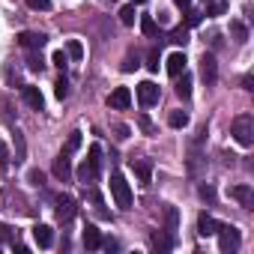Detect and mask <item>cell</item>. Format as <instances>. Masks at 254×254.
Wrapping results in <instances>:
<instances>
[{
	"mask_svg": "<svg viewBox=\"0 0 254 254\" xmlns=\"http://www.w3.org/2000/svg\"><path fill=\"white\" fill-rule=\"evenodd\" d=\"M230 135L236 138V144L242 147H251L254 144V117L251 114H239L230 126Z\"/></svg>",
	"mask_w": 254,
	"mask_h": 254,
	"instance_id": "6da1fadb",
	"label": "cell"
},
{
	"mask_svg": "<svg viewBox=\"0 0 254 254\" xmlns=\"http://www.w3.org/2000/svg\"><path fill=\"white\" fill-rule=\"evenodd\" d=\"M99 168H102V147H99V144H93V147H90V159L78 168V183H84V186L96 183Z\"/></svg>",
	"mask_w": 254,
	"mask_h": 254,
	"instance_id": "7a4b0ae2",
	"label": "cell"
},
{
	"mask_svg": "<svg viewBox=\"0 0 254 254\" xmlns=\"http://www.w3.org/2000/svg\"><path fill=\"white\" fill-rule=\"evenodd\" d=\"M111 194H114L120 209H132V189L123 174H111Z\"/></svg>",
	"mask_w": 254,
	"mask_h": 254,
	"instance_id": "3957f363",
	"label": "cell"
},
{
	"mask_svg": "<svg viewBox=\"0 0 254 254\" xmlns=\"http://www.w3.org/2000/svg\"><path fill=\"white\" fill-rule=\"evenodd\" d=\"M218 248H221V254H233L236 248H239V230L233 227V224H218Z\"/></svg>",
	"mask_w": 254,
	"mask_h": 254,
	"instance_id": "277c9868",
	"label": "cell"
},
{
	"mask_svg": "<svg viewBox=\"0 0 254 254\" xmlns=\"http://www.w3.org/2000/svg\"><path fill=\"white\" fill-rule=\"evenodd\" d=\"M132 105V93H129V87H117L111 96H108V108H114V111H126Z\"/></svg>",
	"mask_w": 254,
	"mask_h": 254,
	"instance_id": "5b68a950",
	"label": "cell"
},
{
	"mask_svg": "<svg viewBox=\"0 0 254 254\" xmlns=\"http://www.w3.org/2000/svg\"><path fill=\"white\" fill-rule=\"evenodd\" d=\"M200 78L206 81V87H212L218 81V66H215V57L212 54H203L200 57Z\"/></svg>",
	"mask_w": 254,
	"mask_h": 254,
	"instance_id": "8992f818",
	"label": "cell"
},
{
	"mask_svg": "<svg viewBox=\"0 0 254 254\" xmlns=\"http://www.w3.org/2000/svg\"><path fill=\"white\" fill-rule=\"evenodd\" d=\"M138 99H141V105H144V108H153V105L159 102V87H156L153 81L138 84Z\"/></svg>",
	"mask_w": 254,
	"mask_h": 254,
	"instance_id": "52a82bcc",
	"label": "cell"
},
{
	"mask_svg": "<svg viewBox=\"0 0 254 254\" xmlns=\"http://www.w3.org/2000/svg\"><path fill=\"white\" fill-rule=\"evenodd\" d=\"M132 171H135V177H138V183L141 186H150L153 183V162L150 159H132Z\"/></svg>",
	"mask_w": 254,
	"mask_h": 254,
	"instance_id": "ba28073f",
	"label": "cell"
},
{
	"mask_svg": "<svg viewBox=\"0 0 254 254\" xmlns=\"http://www.w3.org/2000/svg\"><path fill=\"white\" fill-rule=\"evenodd\" d=\"M18 42H21V48H27V51H42L45 48V42H48V36L45 33H21L18 36Z\"/></svg>",
	"mask_w": 254,
	"mask_h": 254,
	"instance_id": "9c48e42d",
	"label": "cell"
},
{
	"mask_svg": "<svg viewBox=\"0 0 254 254\" xmlns=\"http://www.w3.org/2000/svg\"><path fill=\"white\" fill-rule=\"evenodd\" d=\"M69 156H72V153L63 150V153L57 156V162H54V177H57L60 183H66V180L72 177V159H69Z\"/></svg>",
	"mask_w": 254,
	"mask_h": 254,
	"instance_id": "30bf717a",
	"label": "cell"
},
{
	"mask_svg": "<svg viewBox=\"0 0 254 254\" xmlns=\"http://www.w3.org/2000/svg\"><path fill=\"white\" fill-rule=\"evenodd\" d=\"M21 99L33 108V111H42L45 108V99H42V93H39V87H30V84H24L21 87Z\"/></svg>",
	"mask_w": 254,
	"mask_h": 254,
	"instance_id": "8fae6325",
	"label": "cell"
},
{
	"mask_svg": "<svg viewBox=\"0 0 254 254\" xmlns=\"http://www.w3.org/2000/svg\"><path fill=\"white\" fill-rule=\"evenodd\" d=\"M33 239H36L39 248H51V245H54V230H51L48 224H36V227H33Z\"/></svg>",
	"mask_w": 254,
	"mask_h": 254,
	"instance_id": "7c38bea8",
	"label": "cell"
},
{
	"mask_svg": "<svg viewBox=\"0 0 254 254\" xmlns=\"http://www.w3.org/2000/svg\"><path fill=\"white\" fill-rule=\"evenodd\" d=\"M230 197H233V200H239L245 209H251V206H254V191H251V186H236V189H230Z\"/></svg>",
	"mask_w": 254,
	"mask_h": 254,
	"instance_id": "4fadbf2b",
	"label": "cell"
},
{
	"mask_svg": "<svg viewBox=\"0 0 254 254\" xmlns=\"http://www.w3.org/2000/svg\"><path fill=\"white\" fill-rule=\"evenodd\" d=\"M215 230H218V221L209 212H200L197 215V233L200 236H215Z\"/></svg>",
	"mask_w": 254,
	"mask_h": 254,
	"instance_id": "5bb4252c",
	"label": "cell"
},
{
	"mask_svg": "<svg viewBox=\"0 0 254 254\" xmlns=\"http://www.w3.org/2000/svg\"><path fill=\"white\" fill-rule=\"evenodd\" d=\"M84 245H87V251H99L102 248V233H99L96 224H87L84 227Z\"/></svg>",
	"mask_w": 254,
	"mask_h": 254,
	"instance_id": "9a60e30c",
	"label": "cell"
},
{
	"mask_svg": "<svg viewBox=\"0 0 254 254\" xmlns=\"http://www.w3.org/2000/svg\"><path fill=\"white\" fill-rule=\"evenodd\" d=\"M72 215H75V200H72L69 194L57 197V218H60V221H69Z\"/></svg>",
	"mask_w": 254,
	"mask_h": 254,
	"instance_id": "2e32d148",
	"label": "cell"
},
{
	"mask_svg": "<svg viewBox=\"0 0 254 254\" xmlns=\"http://www.w3.org/2000/svg\"><path fill=\"white\" fill-rule=\"evenodd\" d=\"M183 72H186V54L174 51V54L168 57V75H171V78H177V75H183Z\"/></svg>",
	"mask_w": 254,
	"mask_h": 254,
	"instance_id": "e0dca14e",
	"label": "cell"
},
{
	"mask_svg": "<svg viewBox=\"0 0 254 254\" xmlns=\"http://www.w3.org/2000/svg\"><path fill=\"white\" fill-rule=\"evenodd\" d=\"M165 224H168V233L177 236V230H180V212H177V206H168L165 209Z\"/></svg>",
	"mask_w": 254,
	"mask_h": 254,
	"instance_id": "ac0fdd59",
	"label": "cell"
},
{
	"mask_svg": "<svg viewBox=\"0 0 254 254\" xmlns=\"http://www.w3.org/2000/svg\"><path fill=\"white\" fill-rule=\"evenodd\" d=\"M153 248H159V251H171L174 248V236L171 233H153Z\"/></svg>",
	"mask_w": 254,
	"mask_h": 254,
	"instance_id": "d6986e66",
	"label": "cell"
},
{
	"mask_svg": "<svg viewBox=\"0 0 254 254\" xmlns=\"http://www.w3.org/2000/svg\"><path fill=\"white\" fill-rule=\"evenodd\" d=\"M177 78H180V75H177ZM177 96H180V99H189V96H191V75H189V72H183V78L177 81Z\"/></svg>",
	"mask_w": 254,
	"mask_h": 254,
	"instance_id": "ffe728a7",
	"label": "cell"
},
{
	"mask_svg": "<svg viewBox=\"0 0 254 254\" xmlns=\"http://www.w3.org/2000/svg\"><path fill=\"white\" fill-rule=\"evenodd\" d=\"M168 123H171V129H186V126H189V114L186 111H171Z\"/></svg>",
	"mask_w": 254,
	"mask_h": 254,
	"instance_id": "44dd1931",
	"label": "cell"
},
{
	"mask_svg": "<svg viewBox=\"0 0 254 254\" xmlns=\"http://www.w3.org/2000/svg\"><path fill=\"white\" fill-rule=\"evenodd\" d=\"M135 18H138V12H135V3H126V6L120 9V21H123L126 27H132V24H135Z\"/></svg>",
	"mask_w": 254,
	"mask_h": 254,
	"instance_id": "7402d4cb",
	"label": "cell"
},
{
	"mask_svg": "<svg viewBox=\"0 0 254 254\" xmlns=\"http://www.w3.org/2000/svg\"><path fill=\"white\" fill-rule=\"evenodd\" d=\"M141 30H144V36H156V33H159L156 18H153V15H141Z\"/></svg>",
	"mask_w": 254,
	"mask_h": 254,
	"instance_id": "603a6c76",
	"label": "cell"
},
{
	"mask_svg": "<svg viewBox=\"0 0 254 254\" xmlns=\"http://www.w3.org/2000/svg\"><path fill=\"white\" fill-rule=\"evenodd\" d=\"M66 54H69L72 60H81V57H84V45H81L78 39H69V42H66Z\"/></svg>",
	"mask_w": 254,
	"mask_h": 254,
	"instance_id": "cb8c5ba5",
	"label": "cell"
},
{
	"mask_svg": "<svg viewBox=\"0 0 254 254\" xmlns=\"http://www.w3.org/2000/svg\"><path fill=\"white\" fill-rule=\"evenodd\" d=\"M54 96H57L60 102L69 96V81H66V78H57V84H54Z\"/></svg>",
	"mask_w": 254,
	"mask_h": 254,
	"instance_id": "d4e9b609",
	"label": "cell"
},
{
	"mask_svg": "<svg viewBox=\"0 0 254 254\" xmlns=\"http://www.w3.org/2000/svg\"><path fill=\"white\" fill-rule=\"evenodd\" d=\"M15 162H24V135L15 129Z\"/></svg>",
	"mask_w": 254,
	"mask_h": 254,
	"instance_id": "484cf974",
	"label": "cell"
},
{
	"mask_svg": "<svg viewBox=\"0 0 254 254\" xmlns=\"http://www.w3.org/2000/svg\"><path fill=\"white\" fill-rule=\"evenodd\" d=\"M227 12V3H224V0H209V15H224Z\"/></svg>",
	"mask_w": 254,
	"mask_h": 254,
	"instance_id": "4316f807",
	"label": "cell"
},
{
	"mask_svg": "<svg viewBox=\"0 0 254 254\" xmlns=\"http://www.w3.org/2000/svg\"><path fill=\"white\" fill-rule=\"evenodd\" d=\"M230 30H233V36H236V42H245V39H248V30H245V24L233 21V24H230Z\"/></svg>",
	"mask_w": 254,
	"mask_h": 254,
	"instance_id": "83f0119b",
	"label": "cell"
},
{
	"mask_svg": "<svg viewBox=\"0 0 254 254\" xmlns=\"http://www.w3.org/2000/svg\"><path fill=\"white\" fill-rule=\"evenodd\" d=\"M138 69V54H126L123 60V72H135Z\"/></svg>",
	"mask_w": 254,
	"mask_h": 254,
	"instance_id": "f1b7e54d",
	"label": "cell"
},
{
	"mask_svg": "<svg viewBox=\"0 0 254 254\" xmlns=\"http://www.w3.org/2000/svg\"><path fill=\"white\" fill-rule=\"evenodd\" d=\"M81 147V132H72L69 135V144H66V153H75Z\"/></svg>",
	"mask_w": 254,
	"mask_h": 254,
	"instance_id": "f546056e",
	"label": "cell"
},
{
	"mask_svg": "<svg viewBox=\"0 0 254 254\" xmlns=\"http://www.w3.org/2000/svg\"><path fill=\"white\" fill-rule=\"evenodd\" d=\"M27 6H30V9H42V12H45V9H51V0H27Z\"/></svg>",
	"mask_w": 254,
	"mask_h": 254,
	"instance_id": "4dcf8cb0",
	"label": "cell"
},
{
	"mask_svg": "<svg viewBox=\"0 0 254 254\" xmlns=\"http://www.w3.org/2000/svg\"><path fill=\"white\" fill-rule=\"evenodd\" d=\"M138 123H141V129H144V132H147V135H156V126H153V123H150V117H147V114H144V117H141V120H138Z\"/></svg>",
	"mask_w": 254,
	"mask_h": 254,
	"instance_id": "1f68e13d",
	"label": "cell"
},
{
	"mask_svg": "<svg viewBox=\"0 0 254 254\" xmlns=\"http://www.w3.org/2000/svg\"><path fill=\"white\" fill-rule=\"evenodd\" d=\"M51 63H54V66H60V69H66V54H63V51H54Z\"/></svg>",
	"mask_w": 254,
	"mask_h": 254,
	"instance_id": "d6a6232c",
	"label": "cell"
},
{
	"mask_svg": "<svg viewBox=\"0 0 254 254\" xmlns=\"http://www.w3.org/2000/svg\"><path fill=\"white\" fill-rule=\"evenodd\" d=\"M200 197L203 200H215V189L212 186H200Z\"/></svg>",
	"mask_w": 254,
	"mask_h": 254,
	"instance_id": "836d02e7",
	"label": "cell"
},
{
	"mask_svg": "<svg viewBox=\"0 0 254 254\" xmlns=\"http://www.w3.org/2000/svg\"><path fill=\"white\" fill-rule=\"evenodd\" d=\"M186 36H189V30H186V27H180V30H174V42H183V45H186V42H189Z\"/></svg>",
	"mask_w": 254,
	"mask_h": 254,
	"instance_id": "e575fe53",
	"label": "cell"
},
{
	"mask_svg": "<svg viewBox=\"0 0 254 254\" xmlns=\"http://www.w3.org/2000/svg\"><path fill=\"white\" fill-rule=\"evenodd\" d=\"M9 162V150H6V144L0 141V165H6Z\"/></svg>",
	"mask_w": 254,
	"mask_h": 254,
	"instance_id": "d590c367",
	"label": "cell"
},
{
	"mask_svg": "<svg viewBox=\"0 0 254 254\" xmlns=\"http://www.w3.org/2000/svg\"><path fill=\"white\" fill-rule=\"evenodd\" d=\"M200 18H203L200 12H189V27H197V24H200Z\"/></svg>",
	"mask_w": 254,
	"mask_h": 254,
	"instance_id": "8d00e7d4",
	"label": "cell"
},
{
	"mask_svg": "<svg viewBox=\"0 0 254 254\" xmlns=\"http://www.w3.org/2000/svg\"><path fill=\"white\" fill-rule=\"evenodd\" d=\"M147 66H150L153 72L159 69V51H150V63H147Z\"/></svg>",
	"mask_w": 254,
	"mask_h": 254,
	"instance_id": "74e56055",
	"label": "cell"
},
{
	"mask_svg": "<svg viewBox=\"0 0 254 254\" xmlns=\"http://www.w3.org/2000/svg\"><path fill=\"white\" fill-rule=\"evenodd\" d=\"M42 180H45L42 171H30V183H33V186H42Z\"/></svg>",
	"mask_w": 254,
	"mask_h": 254,
	"instance_id": "f35d334b",
	"label": "cell"
},
{
	"mask_svg": "<svg viewBox=\"0 0 254 254\" xmlns=\"http://www.w3.org/2000/svg\"><path fill=\"white\" fill-rule=\"evenodd\" d=\"M9 239V227L6 224H0V242H6Z\"/></svg>",
	"mask_w": 254,
	"mask_h": 254,
	"instance_id": "ab89813d",
	"label": "cell"
},
{
	"mask_svg": "<svg viewBox=\"0 0 254 254\" xmlns=\"http://www.w3.org/2000/svg\"><path fill=\"white\" fill-rule=\"evenodd\" d=\"M174 3H177V6H183V9H189V6H191V0H174Z\"/></svg>",
	"mask_w": 254,
	"mask_h": 254,
	"instance_id": "60d3db41",
	"label": "cell"
},
{
	"mask_svg": "<svg viewBox=\"0 0 254 254\" xmlns=\"http://www.w3.org/2000/svg\"><path fill=\"white\" fill-rule=\"evenodd\" d=\"M132 3H147V0H132Z\"/></svg>",
	"mask_w": 254,
	"mask_h": 254,
	"instance_id": "b9f144b4",
	"label": "cell"
}]
</instances>
